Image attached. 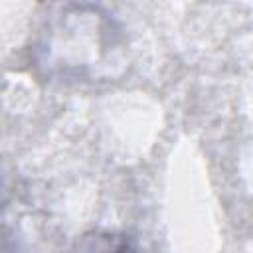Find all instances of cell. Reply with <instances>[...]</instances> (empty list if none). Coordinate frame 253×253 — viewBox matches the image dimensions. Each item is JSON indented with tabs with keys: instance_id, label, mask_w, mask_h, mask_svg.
Masks as SVG:
<instances>
[{
	"instance_id": "6da1fadb",
	"label": "cell",
	"mask_w": 253,
	"mask_h": 253,
	"mask_svg": "<svg viewBox=\"0 0 253 253\" xmlns=\"http://www.w3.org/2000/svg\"><path fill=\"white\" fill-rule=\"evenodd\" d=\"M113 253H134L126 243H121V245H117L115 249H113Z\"/></svg>"
}]
</instances>
